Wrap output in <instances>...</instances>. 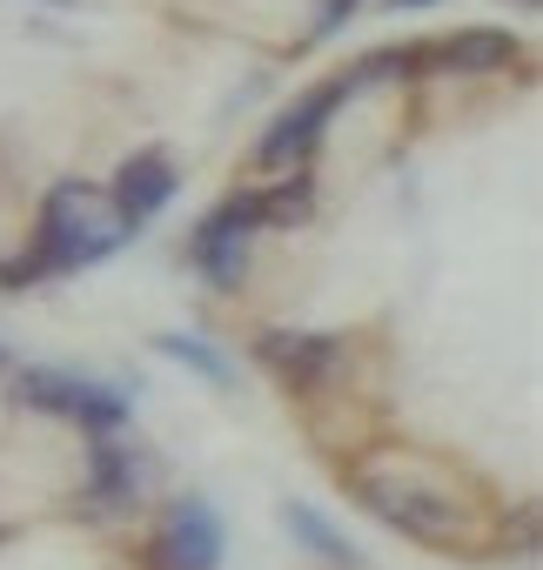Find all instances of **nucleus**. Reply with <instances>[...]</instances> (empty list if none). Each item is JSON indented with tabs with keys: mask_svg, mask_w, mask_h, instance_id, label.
<instances>
[{
	"mask_svg": "<svg viewBox=\"0 0 543 570\" xmlns=\"http://www.w3.org/2000/svg\"><path fill=\"white\" fill-rule=\"evenodd\" d=\"M135 228L108 208V188H88V181H55L48 202H41V228H34V268L41 275H75V268H95L108 262Z\"/></svg>",
	"mask_w": 543,
	"mask_h": 570,
	"instance_id": "f257e3e1",
	"label": "nucleus"
},
{
	"mask_svg": "<svg viewBox=\"0 0 543 570\" xmlns=\"http://www.w3.org/2000/svg\"><path fill=\"white\" fill-rule=\"evenodd\" d=\"M349 490L363 497V510L369 517H383L389 530H403V537H416V543H436V550H456L463 543V503L450 497V490H436V483H416V476H403V470H356L349 476Z\"/></svg>",
	"mask_w": 543,
	"mask_h": 570,
	"instance_id": "f03ea898",
	"label": "nucleus"
},
{
	"mask_svg": "<svg viewBox=\"0 0 543 570\" xmlns=\"http://www.w3.org/2000/svg\"><path fill=\"white\" fill-rule=\"evenodd\" d=\"M14 396L34 403V410H55V416H75L81 430H121L128 423V396L115 383H95V376H75V370H14Z\"/></svg>",
	"mask_w": 543,
	"mask_h": 570,
	"instance_id": "7ed1b4c3",
	"label": "nucleus"
},
{
	"mask_svg": "<svg viewBox=\"0 0 543 570\" xmlns=\"http://www.w3.org/2000/svg\"><path fill=\"white\" fill-rule=\"evenodd\" d=\"M255 235H261V208H255V188H248V195H228V202H215V208L201 215L188 255H195V268L215 282V289H241V275H248V242H255Z\"/></svg>",
	"mask_w": 543,
	"mask_h": 570,
	"instance_id": "20e7f679",
	"label": "nucleus"
},
{
	"mask_svg": "<svg viewBox=\"0 0 543 570\" xmlns=\"http://www.w3.org/2000/svg\"><path fill=\"white\" fill-rule=\"evenodd\" d=\"M356 95V81L349 75H336V81H323V88H309L296 108H283L276 115V128L261 135V148H255V161L261 168H303L309 155H316V141H323V128L336 121V108Z\"/></svg>",
	"mask_w": 543,
	"mask_h": 570,
	"instance_id": "39448f33",
	"label": "nucleus"
},
{
	"mask_svg": "<svg viewBox=\"0 0 543 570\" xmlns=\"http://www.w3.org/2000/svg\"><path fill=\"white\" fill-rule=\"evenodd\" d=\"M221 563V517L201 497L168 503L161 530L148 537V570H215Z\"/></svg>",
	"mask_w": 543,
	"mask_h": 570,
	"instance_id": "423d86ee",
	"label": "nucleus"
},
{
	"mask_svg": "<svg viewBox=\"0 0 543 570\" xmlns=\"http://www.w3.org/2000/svg\"><path fill=\"white\" fill-rule=\"evenodd\" d=\"M255 356H261L268 376L289 383V390H323L343 370V343L336 336H309V330H261Z\"/></svg>",
	"mask_w": 543,
	"mask_h": 570,
	"instance_id": "0eeeda50",
	"label": "nucleus"
},
{
	"mask_svg": "<svg viewBox=\"0 0 543 570\" xmlns=\"http://www.w3.org/2000/svg\"><path fill=\"white\" fill-rule=\"evenodd\" d=\"M168 202H175V161H168L161 148L128 155V161L115 168V181H108V208H115L128 228H141V222L161 215Z\"/></svg>",
	"mask_w": 543,
	"mask_h": 570,
	"instance_id": "6e6552de",
	"label": "nucleus"
},
{
	"mask_svg": "<svg viewBox=\"0 0 543 570\" xmlns=\"http://www.w3.org/2000/svg\"><path fill=\"white\" fill-rule=\"evenodd\" d=\"M516 61H523L516 35H496V28H470V35H450V41H423V75H503Z\"/></svg>",
	"mask_w": 543,
	"mask_h": 570,
	"instance_id": "1a4fd4ad",
	"label": "nucleus"
},
{
	"mask_svg": "<svg viewBox=\"0 0 543 570\" xmlns=\"http://www.w3.org/2000/svg\"><path fill=\"white\" fill-rule=\"evenodd\" d=\"M283 523H289V537H296L309 557H323L329 570H363V550H356L323 510H309V503H283Z\"/></svg>",
	"mask_w": 543,
	"mask_h": 570,
	"instance_id": "9d476101",
	"label": "nucleus"
},
{
	"mask_svg": "<svg viewBox=\"0 0 543 570\" xmlns=\"http://www.w3.org/2000/svg\"><path fill=\"white\" fill-rule=\"evenodd\" d=\"M95 503L101 510H128L135 503V490H141V463H135V450H121V443H95Z\"/></svg>",
	"mask_w": 543,
	"mask_h": 570,
	"instance_id": "9b49d317",
	"label": "nucleus"
},
{
	"mask_svg": "<svg viewBox=\"0 0 543 570\" xmlns=\"http://www.w3.org/2000/svg\"><path fill=\"white\" fill-rule=\"evenodd\" d=\"M255 208H261V228H296V222L316 208V181L296 168V175L276 181V188H255Z\"/></svg>",
	"mask_w": 543,
	"mask_h": 570,
	"instance_id": "f8f14e48",
	"label": "nucleus"
},
{
	"mask_svg": "<svg viewBox=\"0 0 543 570\" xmlns=\"http://www.w3.org/2000/svg\"><path fill=\"white\" fill-rule=\"evenodd\" d=\"M161 356L188 363V370H195V376H208V383H235V363H228L208 336H195V330H168V336H161Z\"/></svg>",
	"mask_w": 543,
	"mask_h": 570,
	"instance_id": "ddd939ff",
	"label": "nucleus"
},
{
	"mask_svg": "<svg viewBox=\"0 0 543 570\" xmlns=\"http://www.w3.org/2000/svg\"><path fill=\"white\" fill-rule=\"evenodd\" d=\"M363 8V0H316V41H329V35H343V21Z\"/></svg>",
	"mask_w": 543,
	"mask_h": 570,
	"instance_id": "4468645a",
	"label": "nucleus"
},
{
	"mask_svg": "<svg viewBox=\"0 0 543 570\" xmlns=\"http://www.w3.org/2000/svg\"><path fill=\"white\" fill-rule=\"evenodd\" d=\"M389 8H396V14H403V8H436V0H389Z\"/></svg>",
	"mask_w": 543,
	"mask_h": 570,
	"instance_id": "2eb2a0df",
	"label": "nucleus"
},
{
	"mask_svg": "<svg viewBox=\"0 0 543 570\" xmlns=\"http://www.w3.org/2000/svg\"><path fill=\"white\" fill-rule=\"evenodd\" d=\"M41 8H75V0H41Z\"/></svg>",
	"mask_w": 543,
	"mask_h": 570,
	"instance_id": "dca6fc26",
	"label": "nucleus"
},
{
	"mask_svg": "<svg viewBox=\"0 0 543 570\" xmlns=\"http://www.w3.org/2000/svg\"><path fill=\"white\" fill-rule=\"evenodd\" d=\"M523 8H530V0H523Z\"/></svg>",
	"mask_w": 543,
	"mask_h": 570,
	"instance_id": "f3484780",
	"label": "nucleus"
}]
</instances>
